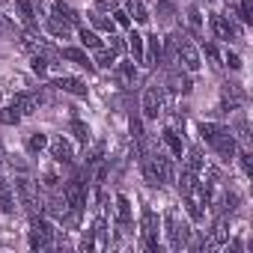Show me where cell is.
<instances>
[{
  "instance_id": "20",
  "label": "cell",
  "mask_w": 253,
  "mask_h": 253,
  "mask_svg": "<svg viewBox=\"0 0 253 253\" xmlns=\"http://www.w3.org/2000/svg\"><path fill=\"white\" fill-rule=\"evenodd\" d=\"M69 134H72V140L81 143V146H86V143L92 140V131H89V125H86L84 119H72V122H69Z\"/></svg>"
},
{
  "instance_id": "9",
  "label": "cell",
  "mask_w": 253,
  "mask_h": 253,
  "mask_svg": "<svg viewBox=\"0 0 253 253\" xmlns=\"http://www.w3.org/2000/svg\"><path fill=\"white\" fill-rule=\"evenodd\" d=\"M176 63H179V69H185V72L194 75V72L203 69V54H200V48L194 42H182L179 51H176Z\"/></svg>"
},
{
  "instance_id": "18",
  "label": "cell",
  "mask_w": 253,
  "mask_h": 253,
  "mask_svg": "<svg viewBox=\"0 0 253 253\" xmlns=\"http://www.w3.org/2000/svg\"><path fill=\"white\" fill-rule=\"evenodd\" d=\"M12 104L21 110V116H30V113H36V110L42 107V104H39V95H36V89H33V92H15Z\"/></svg>"
},
{
  "instance_id": "13",
  "label": "cell",
  "mask_w": 253,
  "mask_h": 253,
  "mask_svg": "<svg viewBox=\"0 0 253 253\" xmlns=\"http://www.w3.org/2000/svg\"><path fill=\"white\" fill-rule=\"evenodd\" d=\"M51 86H54V89H60V92H69V95H75V98H86V95H89V86H86L81 78H69V75L57 78Z\"/></svg>"
},
{
  "instance_id": "25",
  "label": "cell",
  "mask_w": 253,
  "mask_h": 253,
  "mask_svg": "<svg viewBox=\"0 0 253 253\" xmlns=\"http://www.w3.org/2000/svg\"><path fill=\"white\" fill-rule=\"evenodd\" d=\"M51 15H57V18H66L69 24H81V15L69 6V3H63V0H51Z\"/></svg>"
},
{
  "instance_id": "1",
  "label": "cell",
  "mask_w": 253,
  "mask_h": 253,
  "mask_svg": "<svg viewBox=\"0 0 253 253\" xmlns=\"http://www.w3.org/2000/svg\"><path fill=\"white\" fill-rule=\"evenodd\" d=\"M164 232H167L170 250H185L188 241H191V223L179 214V209H170L164 214Z\"/></svg>"
},
{
  "instance_id": "28",
  "label": "cell",
  "mask_w": 253,
  "mask_h": 253,
  "mask_svg": "<svg viewBox=\"0 0 253 253\" xmlns=\"http://www.w3.org/2000/svg\"><path fill=\"white\" fill-rule=\"evenodd\" d=\"M92 54H95V57H92V66H95V69H113V63L119 60L107 45H101V48H98V51H92Z\"/></svg>"
},
{
  "instance_id": "36",
  "label": "cell",
  "mask_w": 253,
  "mask_h": 253,
  "mask_svg": "<svg viewBox=\"0 0 253 253\" xmlns=\"http://www.w3.org/2000/svg\"><path fill=\"white\" fill-rule=\"evenodd\" d=\"M95 9L104 12V15H110L113 9H119V0H95Z\"/></svg>"
},
{
  "instance_id": "38",
  "label": "cell",
  "mask_w": 253,
  "mask_h": 253,
  "mask_svg": "<svg viewBox=\"0 0 253 253\" xmlns=\"http://www.w3.org/2000/svg\"><path fill=\"white\" fill-rule=\"evenodd\" d=\"M3 158H6V155H3V143H0V164H3Z\"/></svg>"
},
{
  "instance_id": "19",
  "label": "cell",
  "mask_w": 253,
  "mask_h": 253,
  "mask_svg": "<svg viewBox=\"0 0 253 253\" xmlns=\"http://www.w3.org/2000/svg\"><path fill=\"white\" fill-rule=\"evenodd\" d=\"M86 18H89V24H92V30L95 33H116V24H113V18L110 15H104V12H98V9H89L86 12Z\"/></svg>"
},
{
  "instance_id": "33",
  "label": "cell",
  "mask_w": 253,
  "mask_h": 253,
  "mask_svg": "<svg viewBox=\"0 0 253 253\" xmlns=\"http://www.w3.org/2000/svg\"><path fill=\"white\" fill-rule=\"evenodd\" d=\"M110 18H113V24H116V27L131 30V18H128V12H125L122 6H119V9H113V12H110Z\"/></svg>"
},
{
  "instance_id": "6",
  "label": "cell",
  "mask_w": 253,
  "mask_h": 253,
  "mask_svg": "<svg viewBox=\"0 0 253 253\" xmlns=\"http://www.w3.org/2000/svg\"><path fill=\"white\" fill-rule=\"evenodd\" d=\"M209 146L217 152V158H220V161H235L238 140H235V134H232V128H229V125H220V131L211 137V143H209Z\"/></svg>"
},
{
  "instance_id": "34",
  "label": "cell",
  "mask_w": 253,
  "mask_h": 253,
  "mask_svg": "<svg viewBox=\"0 0 253 253\" xmlns=\"http://www.w3.org/2000/svg\"><path fill=\"white\" fill-rule=\"evenodd\" d=\"M107 48H110L116 57L128 54V45H125V39H122V36H116V33H110V42H107Z\"/></svg>"
},
{
  "instance_id": "24",
  "label": "cell",
  "mask_w": 253,
  "mask_h": 253,
  "mask_svg": "<svg viewBox=\"0 0 253 253\" xmlns=\"http://www.w3.org/2000/svg\"><path fill=\"white\" fill-rule=\"evenodd\" d=\"M125 12H128L131 24H149V9L143 0H128V6H125Z\"/></svg>"
},
{
  "instance_id": "15",
  "label": "cell",
  "mask_w": 253,
  "mask_h": 253,
  "mask_svg": "<svg viewBox=\"0 0 253 253\" xmlns=\"http://www.w3.org/2000/svg\"><path fill=\"white\" fill-rule=\"evenodd\" d=\"M161 143L167 146V152H170L173 158H179V161H182L185 143H182V131H179V128H173V125H167V128L161 131Z\"/></svg>"
},
{
  "instance_id": "21",
  "label": "cell",
  "mask_w": 253,
  "mask_h": 253,
  "mask_svg": "<svg viewBox=\"0 0 253 253\" xmlns=\"http://www.w3.org/2000/svg\"><path fill=\"white\" fill-rule=\"evenodd\" d=\"M185 24H188V33L191 36H203V12H200V6L197 3H191L188 6V12H185Z\"/></svg>"
},
{
  "instance_id": "8",
  "label": "cell",
  "mask_w": 253,
  "mask_h": 253,
  "mask_svg": "<svg viewBox=\"0 0 253 253\" xmlns=\"http://www.w3.org/2000/svg\"><path fill=\"white\" fill-rule=\"evenodd\" d=\"M48 155H51L54 164L69 167V164L75 161V146H72V140H69L66 134H57L54 140H48Z\"/></svg>"
},
{
  "instance_id": "31",
  "label": "cell",
  "mask_w": 253,
  "mask_h": 253,
  "mask_svg": "<svg viewBox=\"0 0 253 253\" xmlns=\"http://www.w3.org/2000/svg\"><path fill=\"white\" fill-rule=\"evenodd\" d=\"M235 158H238V167H241V173L250 179V173H253V155H250V149H241V152H235Z\"/></svg>"
},
{
  "instance_id": "17",
  "label": "cell",
  "mask_w": 253,
  "mask_h": 253,
  "mask_svg": "<svg viewBox=\"0 0 253 253\" xmlns=\"http://www.w3.org/2000/svg\"><path fill=\"white\" fill-rule=\"evenodd\" d=\"M116 226L119 229H131L134 226V214H131V200L119 194L116 197Z\"/></svg>"
},
{
  "instance_id": "12",
  "label": "cell",
  "mask_w": 253,
  "mask_h": 253,
  "mask_svg": "<svg viewBox=\"0 0 253 253\" xmlns=\"http://www.w3.org/2000/svg\"><path fill=\"white\" fill-rule=\"evenodd\" d=\"M110 72L119 81V86H134V81H137V63L134 60H116Z\"/></svg>"
},
{
  "instance_id": "5",
  "label": "cell",
  "mask_w": 253,
  "mask_h": 253,
  "mask_svg": "<svg viewBox=\"0 0 253 253\" xmlns=\"http://www.w3.org/2000/svg\"><path fill=\"white\" fill-rule=\"evenodd\" d=\"M137 229H140V241H143V247H146V250H158V229H161V220H158V214H155L149 206L140 209Z\"/></svg>"
},
{
  "instance_id": "7",
  "label": "cell",
  "mask_w": 253,
  "mask_h": 253,
  "mask_svg": "<svg viewBox=\"0 0 253 253\" xmlns=\"http://www.w3.org/2000/svg\"><path fill=\"white\" fill-rule=\"evenodd\" d=\"M164 89H167L170 95H191V89H194L191 72H185V69H170L167 78H164Z\"/></svg>"
},
{
  "instance_id": "26",
  "label": "cell",
  "mask_w": 253,
  "mask_h": 253,
  "mask_svg": "<svg viewBox=\"0 0 253 253\" xmlns=\"http://www.w3.org/2000/svg\"><path fill=\"white\" fill-rule=\"evenodd\" d=\"M125 45H128V54H131V60L143 66V48H146L143 36H140L137 30H131V33H128V42H125Z\"/></svg>"
},
{
  "instance_id": "37",
  "label": "cell",
  "mask_w": 253,
  "mask_h": 253,
  "mask_svg": "<svg viewBox=\"0 0 253 253\" xmlns=\"http://www.w3.org/2000/svg\"><path fill=\"white\" fill-rule=\"evenodd\" d=\"M220 60H223V63H226V66H229L232 72H238V69H241V57H238L235 51H226V54H223Z\"/></svg>"
},
{
  "instance_id": "14",
  "label": "cell",
  "mask_w": 253,
  "mask_h": 253,
  "mask_svg": "<svg viewBox=\"0 0 253 253\" xmlns=\"http://www.w3.org/2000/svg\"><path fill=\"white\" fill-rule=\"evenodd\" d=\"M60 57H63V60H69V63H75V66H81V69H86V72H95V66H92V57L86 54V48L66 45V48H60Z\"/></svg>"
},
{
  "instance_id": "3",
  "label": "cell",
  "mask_w": 253,
  "mask_h": 253,
  "mask_svg": "<svg viewBox=\"0 0 253 253\" xmlns=\"http://www.w3.org/2000/svg\"><path fill=\"white\" fill-rule=\"evenodd\" d=\"M54 235H57V226H54L51 217H45V214H30V232H27L30 250L54 247Z\"/></svg>"
},
{
  "instance_id": "22",
  "label": "cell",
  "mask_w": 253,
  "mask_h": 253,
  "mask_svg": "<svg viewBox=\"0 0 253 253\" xmlns=\"http://www.w3.org/2000/svg\"><path fill=\"white\" fill-rule=\"evenodd\" d=\"M78 39H81V48H86V51H98L104 42H101V36L92 30V27H84V24H78Z\"/></svg>"
},
{
  "instance_id": "23",
  "label": "cell",
  "mask_w": 253,
  "mask_h": 253,
  "mask_svg": "<svg viewBox=\"0 0 253 253\" xmlns=\"http://www.w3.org/2000/svg\"><path fill=\"white\" fill-rule=\"evenodd\" d=\"M24 149H27V155H30V158L42 155V152L48 149V134H45V131H30V134H27V146H24Z\"/></svg>"
},
{
  "instance_id": "27",
  "label": "cell",
  "mask_w": 253,
  "mask_h": 253,
  "mask_svg": "<svg viewBox=\"0 0 253 253\" xmlns=\"http://www.w3.org/2000/svg\"><path fill=\"white\" fill-rule=\"evenodd\" d=\"M155 12H158V21H164V24H173L176 15H179L173 0H155Z\"/></svg>"
},
{
  "instance_id": "11",
  "label": "cell",
  "mask_w": 253,
  "mask_h": 253,
  "mask_svg": "<svg viewBox=\"0 0 253 253\" xmlns=\"http://www.w3.org/2000/svg\"><path fill=\"white\" fill-rule=\"evenodd\" d=\"M143 42H146V48H143V66H146V69L161 66V57H164L161 36H158V33H149V36H143Z\"/></svg>"
},
{
  "instance_id": "10",
  "label": "cell",
  "mask_w": 253,
  "mask_h": 253,
  "mask_svg": "<svg viewBox=\"0 0 253 253\" xmlns=\"http://www.w3.org/2000/svg\"><path fill=\"white\" fill-rule=\"evenodd\" d=\"M42 27H45V33L51 36V39H57V42H69L72 36H75V24H69L66 18H57V15H45L42 18Z\"/></svg>"
},
{
  "instance_id": "2",
  "label": "cell",
  "mask_w": 253,
  "mask_h": 253,
  "mask_svg": "<svg viewBox=\"0 0 253 253\" xmlns=\"http://www.w3.org/2000/svg\"><path fill=\"white\" fill-rule=\"evenodd\" d=\"M167 104H170V92L164 89V84H152V86H146V92L140 98V110H143L140 116L146 122H155L167 110Z\"/></svg>"
},
{
  "instance_id": "29",
  "label": "cell",
  "mask_w": 253,
  "mask_h": 253,
  "mask_svg": "<svg viewBox=\"0 0 253 253\" xmlns=\"http://www.w3.org/2000/svg\"><path fill=\"white\" fill-rule=\"evenodd\" d=\"M21 119H24V116H21V110H18L12 101H9L6 107H0V122H3V125H18Z\"/></svg>"
},
{
  "instance_id": "32",
  "label": "cell",
  "mask_w": 253,
  "mask_h": 253,
  "mask_svg": "<svg viewBox=\"0 0 253 253\" xmlns=\"http://www.w3.org/2000/svg\"><path fill=\"white\" fill-rule=\"evenodd\" d=\"M197 131H200V137H203L206 143H211V137L220 131V125H217V122H200V125H197Z\"/></svg>"
},
{
  "instance_id": "4",
  "label": "cell",
  "mask_w": 253,
  "mask_h": 253,
  "mask_svg": "<svg viewBox=\"0 0 253 253\" xmlns=\"http://www.w3.org/2000/svg\"><path fill=\"white\" fill-rule=\"evenodd\" d=\"M209 30H211V36H214L217 42H226V45L241 39V24H238L235 18H229V15H220V12H211Z\"/></svg>"
},
{
  "instance_id": "30",
  "label": "cell",
  "mask_w": 253,
  "mask_h": 253,
  "mask_svg": "<svg viewBox=\"0 0 253 253\" xmlns=\"http://www.w3.org/2000/svg\"><path fill=\"white\" fill-rule=\"evenodd\" d=\"M128 128H131V137H134V143H143V116H140V113H131V119H128Z\"/></svg>"
},
{
  "instance_id": "16",
  "label": "cell",
  "mask_w": 253,
  "mask_h": 253,
  "mask_svg": "<svg viewBox=\"0 0 253 253\" xmlns=\"http://www.w3.org/2000/svg\"><path fill=\"white\" fill-rule=\"evenodd\" d=\"M226 241H229V229H226V214H220V217L214 220V226H211L209 238H206V247H209V250H217V247H223Z\"/></svg>"
},
{
  "instance_id": "35",
  "label": "cell",
  "mask_w": 253,
  "mask_h": 253,
  "mask_svg": "<svg viewBox=\"0 0 253 253\" xmlns=\"http://www.w3.org/2000/svg\"><path fill=\"white\" fill-rule=\"evenodd\" d=\"M203 51H206V57L214 63V66H220V51H217V45L214 42H209V39H203Z\"/></svg>"
}]
</instances>
